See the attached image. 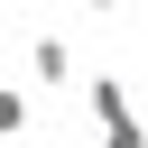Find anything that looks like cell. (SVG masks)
Returning a JSON list of instances; mask_svg holds the SVG:
<instances>
[{"label":"cell","instance_id":"cell-1","mask_svg":"<svg viewBox=\"0 0 148 148\" xmlns=\"http://www.w3.org/2000/svg\"><path fill=\"white\" fill-rule=\"evenodd\" d=\"M83 111H92L102 148H148V120H139V102H130L120 74H83Z\"/></svg>","mask_w":148,"mask_h":148},{"label":"cell","instance_id":"cell-2","mask_svg":"<svg viewBox=\"0 0 148 148\" xmlns=\"http://www.w3.org/2000/svg\"><path fill=\"white\" fill-rule=\"evenodd\" d=\"M28 83H37V92H65V83H74V46H65L56 28L28 37Z\"/></svg>","mask_w":148,"mask_h":148},{"label":"cell","instance_id":"cell-3","mask_svg":"<svg viewBox=\"0 0 148 148\" xmlns=\"http://www.w3.org/2000/svg\"><path fill=\"white\" fill-rule=\"evenodd\" d=\"M0 130H9V139L37 130V83H9V92H0Z\"/></svg>","mask_w":148,"mask_h":148},{"label":"cell","instance_id":"cell-4","mask_svg":"<svg viewBox=\"0 0 148 148\" xmlns=\"http://www.w3.org/2000/svg\"><path fill=\"white\" fill-rule=\"evenodd\" d=\"M83 9H102V18H111V9H120V0H83Z\"/></svg>","mask_w":148,"mask_h":148}]
</instances>
